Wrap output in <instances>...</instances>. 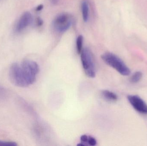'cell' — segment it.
<instances>
[{
  "mask_svg": "<svg viewBox=\"0 0 147 146\" xmlns=\"http://www.w3.org/2000/svg\"><path fill=\"white\" fill-rule=\"evenodd\" d=\"M39 71L37 63L26 60L21 63H14L9 69V77L12 83L20 87H26L33 84Z\"/></svg>",
  "mask_w": 147,
  "mask_h": 146,
  "instance_id": "cell-1",
  "label": "cell"
},
{
  "mask_svg": "<svg viewBox=\"0 0 147 146\" xmlns=\"http://www.w3.org/2000/svg\"><path fill=\"white\" fill-rule=\"evenodd\" d=\"M102 60L107 65L115 69L124 76L129 75L131 71L125 63L117 56L111 52H106L101 56Z\"/></svg>",
  "mask_w": 147,
  "mask_h": 146,
  "instance_id": "cell-2",
  "label": "cell"
},
{
  "mask_svg": "<svg viewBox=\"0 0 147 146\" xmlns=\"http://www.w3.org/2000/svg\"><path fill=\"white\" fill-rule=\"evenodd\" d=\"M80 55L85 73L88 77L94 78L96 75V69L91 51L88 48H85L82 49Z\"/></svg>",
  "mask_w": 147,
  "mask_h": 146,
  "instance_id": "cell-3",
  "label": "cell"
},
{
  "mask_svg": "<svg viewBox=\"0 0 147 146\" xmlns=\"http://www.w3.org/2000/svg\"><path fill=\"white\" fill-rule=\"evenodd\" d=\"M72 23V18L70 15L61 14L54 19L53 23L54 30L58 33H62L68 30Z\"/></svg>",
  "mask_w": 147,
  "mask_h": 146,
  "instance_id": "cell-4",
  "label": "cell"
},
{
  "mask_svg": "<svg viewBox=\"0 0 147 146\" xmlns=\"http://www.w3.org/2000/svg\"><path fill=\"white\" fill-rule=\"evenodd\" d=\"M127 99L136 111L147 115V104L141 98L137 95H129L127 97Z\"/></svg>",
  "mask_w": 147,
  "mask_h": 146,
  "instance_id": "cell-5",
  "label": "cell"
},
{
  "mask_svg": "<svg viewBox=\"0 0 147 146\" xmlns=\"http://www.w3.org/2000/svg\"><path fill=\"white\" fill-rule=\"evenodd\" d=\"M32 16L29 12H26L22 15L18 21L16 27V31L20 32L28 27L32 21Z\"/></svg>",
  "mask_w": 147,
  "mask_h": 146,
  "instance_id": "cell-6",
  "label": "cell"
},
{
  "mask_svg": "<svg viewBox=\"0 0 147 146\" xmlns=\"http://www.w3.org/2000/svg\"><path fill=\"white\" fill-rule=\"evenodd\" d=\"M101 94L103 98L109 102H115L118 99V97L116 94L108 90L102 91Z\"/></svg>",
  "mask_w": 147,
  "mask_h": 146,
  "instance_id": "cell-7",
  "label": "cell"
},
{
  "mask_svg": "<svg viewBox=\"0 0 147 146\" xmlns=\"http://www.w3.org/2000/svg\"><path fill=\"white\" fill-rule=\"evenodd\" d=\"M81 11L83 20L86 22L88 20L89 16V7L88 2L84 1L81 3Z\"/></svg>",
  "mask_w": 147,
  "mask_h": 146,
  "instance_id": "cell-8",
  "label": "cell"
},
{
  "mask_svg": "<svg viewBox=\"0 0 147 146\" xmlns=\"http://www.w3.org/2000/svg\"><path fill=\"white\" fill-rule=\"evenodd\" d=\"M143 74L140 71H137L129 79V81L133 84H136L139 82L142 79Z\"/></svg>",
  "mask_w": 147,
  "mask_h": 146,
  "instance_id": "cell-9",
  "label": "cell"
},
{
  "mask_svg": "<svg viewBox=\"0 0 147 146\" xmlns=\"http://www.w3.org/2000/svg\"><path fill=\"white\" fill-rule=\"evenodd\" d=\"M83 40L84 38L82 35H79L78 37L76 40V48L78 53L79 54H80L82 51L83 48Z\"/></svg>",
  "mask_w": 147,
  "mask_h": 146,
  "instance_id": "cell-10",
  "label": "cell"
},
{
  "mask_svg": "<svg viewBox=\"0 0 147 146\" xmlns=\"http://www.w3.org/2000/svg\"><path fill=\"white\" fill-rule=\"evenodd\" d=\"M16 146V142L13 141H7L0 140V146Z\"/></svg>",
  "mask_w": 147,
  "mask_h": 146,
  "instance_id": "cell-11",
  "label": "cell"
},
{
  "mask_svg": "<svg viewBox=\"0 0 147 146\" xmlns=\"http://www.w3.org/2000/svg\"><path fill=\"white\" fill-rule=\"evenodd\" d=\"M87 143L90 146H95L96 145L97 141L96 139L92 136H88Z\"/></svg>",
  "mask_w": 147,
  "mask_h": 146,
  "instance_id": "cell-12",
  "label": "cell"
},
{
  "mask_svg": "<svg viewBox=\"0 0 147 146\" xmlns=\"http://www.w3.org/2000/svg\"><path fill=\"white\" fill-rule=\"evenodd\" d=\"M88 139V136H87V135H82L80 137V141H81V143L84 144L85 146L86 145L85 144L87 143Z\"/></svg>",
  "mask_w": 147,
  "mask_h": 146,
  "instance_id": "cell-13",
  "label": "cell"
},
{
  "mask_svg": "<svg viewBox=\"0 0 147 146\" xmlns=\"http://www.w3.org/2000/svg\"><path fill=\"white\" fill-rule=\"evenodd\" d=\"M37 25H38V26L42 25L43 24V20L39 18H38L37 19Z\"/></svg>",
  "mask_w": 147,
  "mask_h": 146,
  "instance_id": "cell-14",
  "label": "cell"
},
{
  "mask_svg": "<svg viewBox=\"0 0 147 146\" xmlns=\"http://www.w3.org/2000/svg\"><path fill=\"white\" fill-rule=\"evenodd\" d=\"M43 8V5H42V4H40V5H38V6L36 7V10H37V11H39L42 10Z\"/></svg>",
  "mask_w": 147,
  "mask_h": 146,
  "instance_id": "cell-15",
  "label": "cell"
},
{
  "mask_svg": "<svg viewBox=\"0 0 147 146\" xmlns=\"http://www.w3.org/2000/svg\"><path fill=\"white\" fill-rule=\"evenodd\" d=\"M59 1V0H51L52 2L54 4H56V3H57Z\"/></svg>",
  "mask_w": 147,
  "mask_h": 146,
  "instance_id": "cell-16",
  "label": "cell"
},
{
  "mask_svg": "<svg viewBox=\"0 0 147 146\" xmlns=\"http://www.w3.org/2000/svg\"><path fill=\"white\" fill-rule=\"evenodd\" d=\"M3 88L2 87H0V93H2L3 92Z\"/></svg>",
  "mask_w": 147,
  "mask_h": 146,
  "instance_id": "cell-17",
  "label": "cell"
}]
</instances>
